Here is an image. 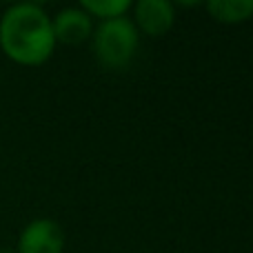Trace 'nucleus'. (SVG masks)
Instances as JSON below:
<instances>
[{"instance_id":"obj_5","label":"nucleus","mask_w":253,"mask_h":253,"mask_svg":"<svg viewBox=\"0 0 253 253\" xmlns=\"http://www.w3.org/2000/svg\"><path fill=\"white\" fill-rule=\"evenodd\" d=\"M175 9L169 0H140L135 4V22L149 36H162L173 27Z\"/></svg>"},{"instance_id":"obj_3","label":"nucleus","mask_w":253,"mask_h":253,"mask_svg":"<svg viewBox=\"0 0 253 253\" xmlns=\"http://www.w3.org/2000/svg\"><path fill=\"white\" fill-rule=\"evenodd\" d=\"M62 249H65V233L60 224L47 218L29 222L18 240V253H62Z\"/></svg>"},{"instance_id":"obj_6","label":"nucleus","mask_w":253,"mask_h":253,"mask_svg":"<svg viewBox=\"0 0 253 253\" xmlns=\"http://www.w3.org/2000/svg\"><path fill=\"white\" fill-rule=\"evenodd\" d=\"M209 13L218 22H245L253 16V0H211L207 2Z\"/></svg>"},{"instance_id":"obj_8","label":"nucleus","mask_w":253,"mask_h":253,"mask_svg":"<svg viewBox=\"0 0 253 253\" xmlns=\"http://www.w3.org/2000/svg\"><path fill=\"white\" fill-rule=\"evenodd\" d=\"M0 253H13V251H9V249H0Z\"/></svg>"},{"instance_id":"obj_4","label":"nucleus","mask_w":253,"mask_h":253,"mask_svg":"<svg viewBox=\"0 0 253 253\" xmlns=\"http://www.w3.org/2000/svg\"><path fill=\"white\" fill-rule=\"evenodd\" d=\"M51 25H53L56 42L60 40V42H65V44H80L83 40H87L93 31L91 16H89L87 11H83L80 7L62 9L51 20Z\"/></svg>"},{"instance_id":"obj_2","label":"nucleus","mask_w":253,"mask_h":253,"mask_svg":"<svg viewBox=\"0 0 253 253\" xmlns=\"http://www.w3.org/2000/svg\"><path fill=\"white\" fill-rule=\"evenodd\" d=\"M138 27L126 16L102 20L93 36L98 60L109 69H123L138 51Z\"/></svg>"},{"instance_id":"obj_7","label":"nucleus","mask_w":253,"mask_h":253,"mask_svg":"<svg viewBox=\"0 0 253 253\" xmlns=\"http://www.w3.org/2000/svg\"><path fill=\"white\" fill-rule=\"evenodd\" d=\"M80 9L87 11L91 18L98 16L102 20H111V18L125 16L131 9V2L129 0H83Z\"/></svg>"},{"instance_id":"obj_1","label":"nucleus","mask_w":253,"mask_h":253,"mask_svg":"<svg viewBox=\"0 0 253 253\" xmlns=\"http://www.w3.org/2000/svg\"><path fill=\"white\" fill-rule=\"evenodd\" d=\"M0 47L20 65H42L56 47L51 18L34 2L9 7L0 20Z\"/></svg>"}]
</instances>
